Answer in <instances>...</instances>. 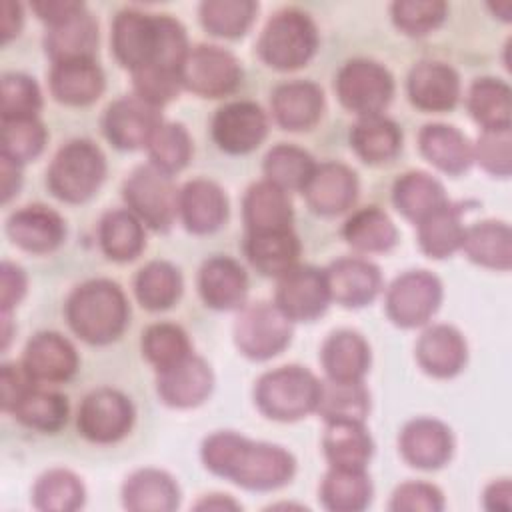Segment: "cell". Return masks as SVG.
<instances>
[{
  "label": "cell",
  "mask_w": 512,
  "mask_h": 512,
  "mask_svg": "<svg viewBox=\"0 0 512 512\" xmlns=\"http://www.w3.org/2000/svg\"><path fill=\"white\" fill-rule=\"evenodd\" d=\"M122 196L128 210L158 232H166L178 214V190L172 178L152 164L130 172L124 180Z\"/></svg>",
  "instance_id": "cell-6"
},
{
  "label": "cell",
  "mask_w": 512,
  "mask_h": 512,
  "mask_svg": "<svg viewBox=\"0 0 512 512\" xmlns=\"http://www.w3.org/2000/svg\"><path fill=\"white\" fill-rule=\"evenodd\" d=\"M484 506L490 512H510V508H512V484H510L508 478H500L484 490Z\"/></svg>",
  "instance_id": "cell-60"
},
{
  "label": "cell",
  "mask_w": 512,
  "mask_h": 512,
  "mask_svg": "<svg viewBox=\"0 0 512 512\" xmlns=\"http://www.w3.org/2000/svg\"><path fill=\"white\" fill-rule=\"evenodd\" d=\"M160 38V14H146L134 8H126L114 16L110 32L112 52L116 60L130 72L156 62Z\"/></svg>",
  "instance_id": "cell-13"
},
{
  "label": "cell",
  "mask_w": 512,
  "mask_h": 512,
  "mask_svg": "<svg viewBox=\"0 0 512 512\" xmlns=\"http://www.w3.org/2000/svg\"><path fill=\"white\" fill-rule=\"evenodd\" d=\"M30 6L36 12V16L50 26V24L66 20L68 16L82 10L84 2H76V0H34Z\"/></svg>",
  "instance_id": "cell-59"
},
{
  "label": "cell",
  "mask_w": 512,
  "mask_h": 512,
  "mask_svg": "<svg viewBox=\"0 0 512 512\" xmlns=\"http://www.w3.org/2000/svg\"><path fill=\"white\" fill-rule=\"evenodd\" d=\"M322 448L330 466L366 468L372 458L374 442L358 420H330L322 436Z\"/></svg>",
  "instance_id": "cell-34"
},
{
  "label": "cell",
  "mask_w": 512,
  "mask_h": 512,
  "mask_svg": "<svg viewBox=\"0 0 512 512\" xmlns=\"http://www.w3.org/2000/svg\"><path fill=\"white\" fill-rule=\"evenodd\" d=\"M196 510H238L240 504L226 494H208L196 506Z\"/></svg>",
  "instance_id": "cell-63"
},
{
  "label": "cell",
  "mask_w": 512,
  "mask_h": 512,
  "mask_svg": "<svg viewBox=\"0 0 512 512\" xmlns=\"http://www.w3.org/2000/svg\"><path fill=\"white\" fill-rule=\"evenodd\" d=\"M134 294L146 310H166L182 294V274L166 260H152L134 278Z\"/></svg>",
  "instance_id": "cell-42"
},
{
  "label": "cell",
  "mask_w": 512,
  "mask_h": 512,
  "mask_svg": "<svg viewBox=\"0 0 512 512\" xmlns=\"http://www.w3.org/2000/svg\"><path fill=\"white\" fill-rule=\"evenodd\" d=\"M418 148L422 156L438 170L458 176L472 164L470 140L450 124H426L418 132Z\"/></svg>",
  "instance_id": "cell-32"
},
{
  "label": "cell",
  "mask_w": 512,
  "mask_h": 512,
  "mask_svg": "<svg viewBox=\"0 0 512 512\" xmlns=\"http://www.w3.org/2000/svg\"><path fill=\"white\" fill-rule=\"evenodd\" d=\"M64 310L72 332L96 346L118 340L130 318V306L122 288L106 278L78 284L70 292Z\"/></svg>",
  "instance_id": "cell-2"
},
{
  "label": "cell",
  "mask_w": 512,
  "mask_h": 512,
  "mask_svg": "<svg viewBox=\"0 0 512 512\" xmlns=\"http://www.w3.org/2000/svg\"><path fill=\"white\" fill-rule=\"evenodd\" d=\"M510 86L498 78H478L468 90V112L482 130L510 128Z\"/></svg>",
  "instance_id": "cell-44"
},
{
  "label": "cell",
  "mask_w": 512,
  "mask_h": 512,
  "mask_svg": "<svg viewBox=\"0 0 512 512\" xmlns=\"http://www.w3.org/2000/svg\"><path fill=\"white\" fill-rule=\"evenodd\" d=\"M240 80L242 68L236 56L214 44L190 48L180 66L182 88L204 98H222L234 92Z\"/></svg>",
  "instance_id": "cell-10"
},
{
  "label": "cell",
  "mask_w": 512,
  "mask_h": 512,
  "mask_svg": "<svg viewBox=\"0 0 512 512\" xmlns=\"http://www.w3.org/2000/svg\"><path fill=\"white\" fill-rule=\"evenodd\" d=\"M306 204L320 216H336L352 208L358 198V176L342 162L316 164L302 188Z\"/></svg>",
  "instance_id": "cell-18"
},
{
  "label": "cell",
  "mask_w": 512,
  "mask_h": 512,
  "mask_svg": "<svg viewBox=\"0 0 512 512\" xmlns=\"http://www.w3.org/2000/svg\"><path fill=\"white\" fill-rule=\"evenodd\" d=\"M320 380L302 366H280L264 372L254 386L258 410L278 422H294L316 412Z\"/></svg>",
  "instance_id": "cell-3"
},
{
  "label": "cell",
  "mask_w": 512,
  "mask_h": 512,
  "mask_svg": "<svg viewBox=\"0 0 512 512\" xmlns=\"http://www.w3.org/2000/svg\"><path fill=\"white\" fill-rule=\"evenodd\" d=\"M178 216L192 234L216 232L228 218V198L212 180H190L178 190Z\"/></svg>",
  "instance_id": "cell-22"
},
{
  "label": "cell",
  "mask_w": 512,
  "mask_h": 512,
  "mask_svg": "<svg viewBox=\"0 0 512 512\" xmlns=\"http://www.w3.org/2000/svg\"><path fill=\"white\" fill-rule=\"evenodd\" d=\"M86 490L82 480L64 468L44 472L32 488V504L44 512H72L82 508Z\"/></svg>",
  "instance_id": "cell-46"
},
{
  "label": "cell",
  "mask_w": 512,
  "mask_h": 512,
  "mask_svg": "<svg viewBox=\"0 0 512 512\" xmlns=\"http://www.w3.org/2000/svg\"><path fill=\"white\" fill-rule=\"evenodd\" d=\"M330 300L326 272L308 264H296L284 272L274 292V306L290 322L316 320L326 312Z\"/></svg>",
  "instance_id": "cell-12"
},
{
  "label": "cell",
  "mask_w": 512,
  "mask_h": 512,
  "mask_svg": "<svg viewBox=\"0 0 512 512\" xmlns=\"http://www.w3.org/2000/svg\"><path fill=\"white\" fill-rule=\"evenodd\" d=\"M48 86L50 94L60 104L88 106L100 98L106 80L94 58H80L52 64Z\"/></svg>",
  "instance_id": "cell-27"
},
{
  "label": "cell",
  "mask_w": 512,
  "mask_h": 512,
  "mask_svg": "<svg viewBox=\"0 0 512 512\" xmlns=\"http://www.w3.org/2000/svg\"><path fill=\"white\" fill-rule=\"evenodd\" d=\"M316 168L314 158L298 146L292 144H276L264 156V176L268 182L280 186L282 190H300L310 180Z\"/></svg>",
  "instance_id": "cell-47"
},
{
  "label": "cell",
  "mask_w": 512,
  "mask_h": 512,
  "mask_svg": "<svg viewBox=\"0 0 512 512\" xmlns=\"http://www.w3.org/2000/svg\"><path fill=\"white\" fill-rule=\"evenodd\" d=\"M342 236L358 252H386L396 244L398 230L386 212L364 206L348 216Z\"/></svg>",
  "instance_id": "cell-41"
},
{
  "label": "cell",
  "mask_w": 512,
  "mask_h": 512,
  "mask_svg": "<svg viewBox=\"0 0 512 512\" xmlns=\"http://www.w3.org/2000/svg\"><path fill=\"white\" fill-rule=\"evenodd\" d=\"M6 234L22 250L48 254L64 242L66 224L56 210L44 204H30L10 214L6 220Z\"/></svg>",
  "instance_id": "cell-21"
},
{
  "label": "cell",
  "mask_w": 512,
  "mask_h": 512,
  "mask_svg": "<svg viewBox=\"0 0 512 512\" xmlns=\"http://www.w3.org/2000/svg\"><path fill=\"white\" fill-rule=\"evenodd\" d=\"M270 104L276 124L284 130H310L324 112V92L316 82L290 80L274 88Z\"/></svg>",
  "instance_id": "cell-24"
},
{
  "label": "cell",
  "mask_w": 512,
  "mask_h": 512,
  "mask_svg": "<svg viewBox=\"0 0 512 512\" xmlns=\"http://www.w3.org/2000/svg\"><path fill=\"white\" fill-rule=\"evenodd\" d=\"M22 166L12 162L6 156H0V188H2V202H8L14 194H18L22 186Z\"/></svg>",
  "instance_id": "cell-62"
},
{
  "label": "cell",
  "mask_w": 512,
  "mask_h": 512,
  "mask_svg": "<svg viewBox=\"0 0 512 512\" xmlns=\"http://www.w3.org/2000/svg\"><path fill=\"white\" fill-rule=\"evenodd\" d=\"M68 412L70 406L64 394L34 386L18 400L10 414L32 430L54 434L66 426Z\"/></svg>",
  "instance_id": "cell-43"
},
{
  "label": "cell",
  "mask_w": 512,
  "mask_h": 512,
  "mask_svg": "<svg viewBox=\"0 0 512 512\" xmlns=\"http://www.w3.org/2000/svg\"><path fill=\"white\" fill-rule=\"evenodd\" d=\"M292 340V322L268 302L244 304L234 322V344L250 360H268Z\"/></svg>",
  "instance_id": "cell-8"
},
{
  "label": "cell",
  "mask_w": 512,
  "mask_h": 512,
  "mask_svg": "<svg viewBox=\"0 0 512 512\" xmlns=\"http://www.w3.org/2000/svg\"><path fill=\"white\" fill-rule=\"evenodd\" d=\"M150 164L172 176L180 172L192 156V138L178 122H162L148 142Z\"/></svg>",
  "instance_id": "cell-49"
},
{
  "label": "cell",
  "mask_w": 512,
  "mask_h": 512,
  "mask_svg": "<svg viewBox=\"0 0 512 512\" xmlns=\"http://www.w3.org/2000/svg\"><path fill=\"white\" fill-rule=\"evenodd\" d=\"M442 282L428 270H408L386 290V314L400 328L424 326L440 308Z\"/></svg>",
  "instance_id": "cell-9"
},
{
  "label": "cell",
  "mask_w": 512,
  "mask_h": 512,
  "mask_svg": "<svg viewBox=\"0 0 512 512\" xmlns=\"http://www.w3.org/2000/svg\"><path fill=\"white\" fill-rule=\"evenodd\" d=\"M198 292L208 308L236 310L244 306L248 276L240 262L218 254L204 260L198 272Z\"/></svg>",
  "instance_id": "cell-25"
},
{
  "label": "cell",
  "mask_w": 512,
  "mask_h": 512,
  "mask_svg": "<svg viewBox=\"0 0 512 512\" xmlns=\"http://www.w3.org/2000/svg\"><path fill=\"white\" fill-rule=\"evenodd\" d=\"M38 386L34 378L26 372L22 362H6L0 370V404L4 412H12V408L18 404V400Z\"/></svg>",
  "instance_id": "cell-57"
},
{
  "label": "cell",
  "mask_w": 512,
  "mask_h": 512,
  "mask_svg": "<svg viewBox=\"0 0 512 512\" xmlns=\"http://www.w3.org/2000/svg\"><path fill=\"white\" fill-rule=\"evenodd\" d=\"M392 512H440L444 508L442 492L428 482H404L390 498Z\"/></svg>",
  "instance_id": "cell-56"
},
{
  "label": "cell",
  "mask_w": 512,
  "mask_h": 512,
  "mask_svg": "<svg viewBox=\"0 0 512 512\" xmlns=\"http://www.w3.org/2000/svg\"><path fill=\"white\" fill-rule=\"evenodd\" d=\"M258 4L252 0H204L198 8L204 30L220 38H240L252 26Z\"/></svg>",
  "instance_id": "cell-48"
},
{
  "label": "cell",
  "mask_w": 512,
  "mask_h": 512,
  "mask_svg": "<svg viewBox=\"0 0 512 512\" xmlns=\"http://www.w3.org/2000/svg\"><path fill=\"white\" fill-rule=\"evenodd\" d=\"M446 202L448 198H446L444 186L428 172H420V170L404 172L402 176L396 178L392 186L394 208L414 224Z\"/></svg>",
  "instance_id": "cell-37"
},
{
  "label": "cell",
  "mask_w": 512,
  "mask_h": 512,
  "mask_svg": "<svg viewBox=\"0 0 512 512\" xmlns=\"http://www.w3.org/2000/svg\"><path fill=\"white\" fill-rule=\"evenodd\" d=\"M24 16H22V6L14 0H4L2 2V12H0V38L2 44L10 42L14 36H18L22 28Z\"/></svg>",
  "instance_id": "cell-61"
},
{
  "label": "cell",
  "mask_w": 512,
  "mask_h": 512,
  "mask_svg": "<svg viewBox=\"0 0 512 512\" xmlns=\"http://www.w3.org/2000/svg\"><path fill=\"white\" fill-rule=\"evenodd\" d=\"M320 362L328 380H362L370 368V346L354 330H336L324 340Z\"/></svg>",
  "instance_id": "cell-31"
},
{
  "label": "cell",
  "mask_w": 512,
  "mask_h": 512,
  "mask_svg": "<svg viewBox=\"0 0 512 512\" xmlns=\"http://www.w3.org/2000/svg\"><path fill=\"white\" fill-rule=\"evenodd\" d=\"M2 120L36 118L42 108V94L36 80L22 72H6L0 80Z\"/></svg>",
  "instance_id": "cell-52"
},
{
  "label": "cell",
  "mask_w": 512,
  "mask_h": 512,
  "mask_svg": "<svg viewBox=\"0 0 512 512\" xmlns=\"http://www.w3.org/2000/svg\"><path fill=\"white\" fill-rule=\"evenodd\" d=\"M244 254L260 274L280 278L298 264L300 240L292 228L248 232L244 240Z\"/></svg>",
  "instance_id": "cell-30"
},
{
  "label": "cell",
  "mask_w": 512,
  "mask_h": 512,
  "mask_svg": "<svg viewBox=\"0 0 512 512\" xmlns=\"http://www.w3.org/2000/svg\"><path fill=\"white\" fill-rule=\"evenodd\" d=\"M106 176V158L102 150L86 138L66 142L52 158L46 184L50 192L70 204L86 202Z\"/></svg>",
  "instance_id": "cell-5"
},
{
  "label": "cell",
  "mask_w": 512,
  "mask_h": 512,
  "mask_svg": "<svg viewBox=\"0 0 512 512\" xmlns=\"http://www.w3.org/2000/svg\"><path fill=\"white\" fill-rule=\"evenodd\" d=\"M98 46V24L96 18L86 10L50 24L44 34V50L52 64L80 58H94Z\"/></svg>",
  "instance_id": "cell-28"
},
{
  "label": "cell",
  "mask_w": 512,
  "mask_h": 512,
  "mask_svg": "<svg viewBox=\"0 0 512 512\" xmlns=\"http://www.w3.org/2000/svg\"><path fill=\"white\" fill-rule=\"evenodd\" d=\"M372 500V482L366 468H336L324 474L320 502L332 512H358Z\"/></svg>",
  "instance_id": "cell-38"
},
{
  "label": "cell",
  "mask_w": 512,
  "mask_h": 512,
  "mask_svg": "<svg viewBox=\"0 0 512 512\" xmlns=\"http://www.w3.org/2000/svg\"><path fill=\"white\" fill-rule=\"evenodd\" d=\"M160 108L140 96H122L114 100L102 118V130L110 144L120 150H138L148 146L154 132L162 126Z\"/></svg>",
  "instance_id": "cell-14"
},
{
  "label": "cell",
  "mask_w": 512,
  "mask_h": 512,
  "mask_svg": "<svg viewBox=\"0 0 512 512\" xmlns=\"http://www.w3.org/2000/svg\"><path fill=\"white\" fill-rule=\"evenodd\" d=\"M464 254L492 270H510L512 266V232L502 220H482L464 228L462 246Z\"/></svg>",
  "instance_id": "cell-35"
},
{
  "label": "cell",
  "mask_w": 512,
  "mask_h": 512,
  "mask_svg": "<svg viewBox=\"0 0 512 512\" xmlns=\"http://www.w3.org/2000/svg\"><path fill=\"white\" fill-rule=\"evenodd\" d=\"M22 366L34 382L54 384L70 380L78 370V354L68 338L58 332H36L24 348Z\"/></svg>",
  "instance_id": "cell-19"
},
{
  "label": "cell",
  "mask_w": 512,
  "mask_h": 512,
  "mask_svg": "<svg viewBox=\"0 0 512 512\" xmlns=\"http://www.w3.org/2000/svg\"><path fill=\"white\" fill-rule=\"evenodd\" d=\"M402 458L420 470H438L452 458L454 438L450 428L436 418H414L398 436Z\"/></svg>",
  "instance_id": "cell-17"
},
{
  "label": "cell",
  "mask_w": 512,
  "mask_h": 512,
  "mask_svg": "<svg viewBox=\"0 0 512 512\" xmlns=\"http://www.w3.org/2000/svg\"><path fill=\"white\" fill-rule=\"evenodd\" d=\"M132 84L134 94L142 100L162 108L166 102L176 98V94L182 88L180 72L164 70L158 66H144L136 72H132Z\"/></svg>",
  "instance_id": "cell-55"
},
{
  "label": "cell",
  "mask_w": 512,
  "mask_h": 512,
  "mask_svg": "<svg viewBox=\"0 0 512 512\" xmlns=\"http://www.w3.org/2000/svg\"><path fill=\"white\" fill-rule=\"evenodd\" d=\"M316 48V24L298 8H282L274 12L256 44L260 60L276 70H296L308 64Z\"/></svg>",
  "instance_id": "cell-4"
},
{
  "label": "cell",
  "mask_w": 512,
  "mask_h": 512,
  "mask_svg": "<svg viewBox=\"0 0 512 512\" xmlns=\"http://www.w3.org/2000/svg\"><path fill=\"white\" fill-rule=\"evenodd\" d=\"M350 146L362 162L382 164L400 152L402 130L394 120L382 114L362 116L352 126Z\"/></svg>",
  "instance_id": "cell-36"
},
{
  "label": "cell",
  "mask_w": 512,
  "mask_h": 512,
  "mask_svg": "<svg viewBox=\"0 0 512 512\" xmlns=\"http://www.w3.org/2000/svg\"><path fill=\"white\" fill-rule=\"evenodd\" d=\"M334 90L340 104L362 116L380 114L394 96V78L378 62L352 58L336 74Z\"/></svg>",
  "instance_id": "cell-7"
},
{
  "label": "cell",
  "mask_w": 512,
  "mask_h": 512,
  "mask_svg": "<svg viewBox=\"0 0 512 512\" xmlns=\"http://www.w3.org/2000/svg\"><path fill=\"white\" fill-rule=\"evenodd\" d=\"M200 456L212 474L246 490L268 492L282 488L296 472V460L286 448L254 442L232 430L206 436Z\"/></svg>",
  "instance_id": "cell-1"
},
{
  "label": "cell",
  "mask_w": 512,
  "mask_h": 512,
  "mask_svg": "<svg viewBox=\"0 0 512 512\" xmlns=\"http://www.w3.org/2000/svg\"><path fill=\"white\" fill-rule=\"evenodd\" d=\"M242 216L248 232L292 228V204L280 186L260 180L252 184L242 200Z\"/></svg>",
  "instance_id": "cell-33"
},
{
  "label": "cell",
  "mask_w": 512,
  "mask_h": 512,
  "mask_svg": "<svg viewBox=\"0 0 512 512\" xmlns=\"http://www.w3.org/2000/svg\"><path fill=\"white\" fill-rule=\"evenodd\" d=\"M448 6L442 0H396L390 6L392 22L408 36H426L446 18Z\"/></svg>",
  "instance_id": "cell-53"
},
{
  "label": "cell",
  "mask_w": 512,
  "mask_h": 512,
  "mask_svg": "<svg viewBox=\"0 0 512 512\" xmlns=\"http://www.w3.org/2000/svg\"><path fill=\"white\" fill-rule=\"evenodd\" d=\"M212 388V368L196 354H188L180 362L162 368L156 374L158 396L172 408H194L210 396Z\"/></svg>",
  "instance_id": "cell-16"
},
{
  "label": "cell",
  "mask_w": 512,
  "mask_h": 512,
  "mask_svg": "<svg viewBox=\"0 0 512 512\" xmlns=\"http://www.w3.org/2000/svg\"><path fill=\"white\" fill-rule=\"evenodd\" d=\"M46 136V128L38 118L2 120L0 156L22 166L40 156L46 146Z\"/></svg>",
  "instance_id": "cell-51"
},
{
  "label": "cell",
  "mask_w": 512,
  "mask_h": 512,
  "mask_svg": "<svg viewBox=\"0 0 512 512\" xmlns=\"http://www.w3.org/2000/svg\"><path fill=\"white\" fill-rule=\"evenodd\" d=\"M416 360L426 374L434 378H452L466 366V340L454 326H428L416 342Z\"/></svg>",
  "instance_id": "cell-26"
},
{
  "label": "cell",
  "mask_w": 512,
  "mask_h": 512,
  "mask_svg": "<svg viewBox=\"0 0 512 512\" xmlns=\"http://www.w3.org/2000/svg\"><path fill=\"white\" fill-rule=\"evenodd\" d=\"M142 354L156 370H162L192 354V346L178 324L156 322L142 334Z\"/></svg>",
  "instance_id": "cell-50"
},
{
  "label": "cell",
  "mask_w": 512,
  "mask_h": 512,
  "mask_svg": "<svg viewBox=\"0 0 512 512\" xmlns=\"http://www.w3.org/2000/svg\"><path fill=\"white\" fill-rule=\"evenodd\" d=\"M26 272L14 264L4 260L0 266V310L10 312L26 294Z\"/></svg>",
  "instance_id": "cell-58"
},
{
  "label": "cell",
  "mask_w": 512,
  "mask_h": 512,
  "mask_svg": "<svg viewBox=\"0 0 512 512\" xmlns=\"http://www.w3.org/2000/svg\"><path fill=\"white\" fill-rule=\"evenodd\" d=\"M268 134L264 110L250 100H234L216 110L212 118V138L228 154H248L262 144Z\"/></svg>",
  "instance_id": "cell-15"
},
{
  "label": "cell",
  "mask_w": 512,
  "mask_h": 512,
  "mask_svg": "<svg viewBox=\"0 0 512 512\" xmlns=\"http://www.w3.org/2000/svg\"><path fill=\"white\" fill-rule=\"evenodd\" d=\"M472 158L492 176L508 178L512 172V134L510 128L482 130Z\"/></svg>",
  "instance_id": "cell-54"
},
{
  "label": "cell",
  "mask_w": 512,
  "mask_h": 512,
  "mask_svg": "<svg viewBox=\"0 0 512 512\" xmlns=\"http://www.w3.org/2000/svg\"><path fill=\"white\" fill-rule=\"evenodd\" d=\"M462 206L452 204L450 200L428 216H424L418 226V244L420 250L430 258H448L462 246L464 226H462Z\"/></svg>",
  "instance_id": "cell-39"
},
{
  "label": "cell",
  "mask_w": 512,
  "mask_h": 512,
  "mask_svg": "<svg viewBox=\"0 0 512 512\" xmlns=\"http://www.w3.org/2000/svg\"><path fill=\"white\" fill-rule=\"evenodd\" d=\"M134 416V406L126 394L114 388H98L80 402L76 424L86 440L112 444L130 432Z\"/></svg>",
  "instance_id": "cell-11"
},
{
  "label": "cell",
  "mask_w": 512,
  "mask_h": 512,
  "mask_svg": "<svg viewBox=\"0 0 512 512\" xmlns=\"http://www.w3.org/2000/svg\"><path fill=\"white\" fill-rule=\"evenodd\" d=\"M410 102L424 112H448L460 98L458 72L436 60H422L412 66L406 82Z\"/></svg>",
  "instance_id": "cell-20"
},
{
  "label": "cell",
  "mask_w": 512,
  "mask_h": 512,
  "mask_svg": "<svg viewBox=\"0 0 512 512\" xmlns=\"http://www.w3.org/2000/svg\"><path fill=\"white\" fill-rule=\"evenodd\" d=\"M98 240L102 252L116 262H130L144 250V226L128 208L110 210L102 216L98 226Z\"/></svg>",
  "instance_id": "cell-40"
},
{
  "label": "cell",
  "mask_w": 512,
  "mask_h": 512,
  "mask_svg": "<svg viewBox=\"0 0 512 512\" xmlns=\"http://www.w3.org/2000/svg\"><path fill=\"white\" fill-rule=\"evenodd\" d=\"M324 272L330 298L346 308H362L370 304L382 288L380 268L364 258H338Z\"/></svg>",
  "instance_id": "cell-23"
},
{
  "label": "cell",
  "mask_w": 512,
  "mask_h": 512,
  "mask_svg": "<svg viewBox=\"0 0 512 512\" xmlns=\"http://www.w3.org/2000/svg\"><path fill=\"white\" fill-rule=\"evenodd\" d=\"M122 504L132 512H172L180 504V488L168 472L142 468L122 484Z\"/></svg>",
  "instance_id": "cell-29"
},
{
  "label": "cell",
  "mask_w": 512,
  "mask_h": 512,
  "mask_svg": "<svg viewBox=\"0 0 512 512\" xmlns=\"http://www.w3.org/2000/svg\"><path fill=\"white\" fill-rule=\"evenodd\" d=\"M316 412L326 420H358L370 412V394L362 380L340 382V380H324L320 384V398Z\"/></svg>",
  "instance_id": "cell-45"
}]
</instances>
